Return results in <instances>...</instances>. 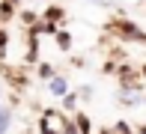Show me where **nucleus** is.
I'll return each mask as SVG.
<instances>
[{"label": "nucleus", "mask_w": 146, "mask_h": 134, "mask_svg": "<svg viewBox=\"0 0 146 134\" xmlns=\"http://www.w3.org/2000/svg\"><path fill=\"white\" fill-rule=\"evenodd\" d=\"M51 92H54V96H63V92H66V80H51Z\"/></svg>", "instance_id": "nucleus-1"}, {"label": "nucleus", "mask_w": 146, "mask_h": 134, "mask_svg": "<svg viewBox=\"0 0 146 134\" xmlns=\"http://www.w3.org/2000/svg\"><path fill=\"white\" fill-rule=\"evenodd\" d=\"M6 125H9V110L0 107V134H6Z\"/></svg>", "instance_id": "nucleus-2"}]
</instances>
